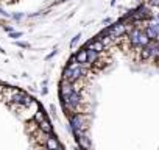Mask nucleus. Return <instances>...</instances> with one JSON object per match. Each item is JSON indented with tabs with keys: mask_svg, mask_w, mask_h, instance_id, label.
<instances>
[{
	"mask_svg": "<svg viewBox=\"0 0 159 150\" xmlns=\"http://www.w3.org/2000/svg\"><path fill=\"white\" fill-rule=\"evenodd\" d=\"M73 91H75L73 83H69L66 80H61V85H59V96H61V99H67Z\"/></svg>",
	"mask_w": 159,
	"mask_h": 150,
	"instance_id": "1",
	"label": "nucleus"
},
{
	"mask_svg": "<svg viewBox=\"0 0 159 150\" xmlns=\"http://www.w3.org/2000/svg\"><path fill=\"white\" fill-rule=\"evenodd\" d=\"M86 49L95 50V52H98V53H103V52H105V45L102 44V41H100V39L89 41V42H88V45H86Z\"/></svg>",
	"mask_w": 159,
	"mask_h": 150,
	"instance_id": "2",
	"label": "nucleus"
},
{
	"mask_svg": "<svg viewBox=\"0 0 159 150\" xmlns=\"http://www.w3.org/2000/svg\"><path fill=\"white\" fill-rule=\"evenodd\" d=\"M70 125H72V130H84V124H83L81 119H80V116H72L70 117Z\"/></svg>",
	"mask_w": 159,
	"mask_h": 150,
	"instance_id": "3",
	"label": "nucleus"
},
{
	"mask_svg": "<svg viewBox=\"0 0 159 150\" xmlns=\"http://www.w3.org/2000/svg\"><path fill=\"white\" fill-rule=\"evenodd\" d=\"M45 145H47V150H56L58 147H61L59 142H58V139L55 136H50V134H48V138L45 141Z\"/></svg>",
	"mask_w": 159,
	"mask_h": 150,
	"instance_id": "4",
	"label": "nucleus"
},
{
	"mask_svg": "<svg viewBox=\"0 0 159 150\" xmlns=\"http://www.w3.org/2000/svg\"><path fill=\"white\" fill-rule=\"evenodd\" d=\"M78 63H81V64H84V63H88V50L86 49H81V50H78L76 53H75V56H73Z\"/></svg>",
	"mask_w": 159,
	"mask_h": 150,
	"instance_id": "5",
	"label": "nucleus"
},
{
	"mask_svg": "<svg viewBox=\"0 0 159 150\" xmlns=\"http://www.w3.org/2000/svg\"><path fill=\"white\" fill-rule=\"evenodd\" d=\"M88 50V63L92 66V64H95L97 61H98V58H100V53L98 52H95V50H91V49H86Z\"/></svg>",
	"mask_w": 159,
	"mask_h": 150,
	"instance_id": "6",
	"label": "nucleus"
},
{
	"mask_svg": "<svg viewBox=\"0 0 159 150\" xmlns=\"http://www.w3.org/2000/svg\"><path fill=\"white\" fill-rule=\"evenodd\" d=\"M76 139H78V144H80V147H81L83 150H89V148H91V141H89V138L81 136V138H76Z\"/></svg>",
	"mask_w": 159,
	"mask_h": 150,
	"instance_id": "7",
	"label": "nucleus"
},
{
	"mask_svg": "<svg viewBox=\"0 0 159 150\" xmlns=\"http://www.w3.org/2000/svg\"><path fill=\"white\" fill-rule=\"evenodd\" d=\"M140 58H142V59H150V58H151V52H150V47H148V45L142 47V52H140Z\"/></svg>",
	"mask_w": 159,
	"mask_h": 150,
	"instance_id": "8",
	"label": "nucleus"
},
{
	"mask_svg": "<svg viewBox=\"0 0 159 150\" xmlns=\"http://www.w3.org/2000/svg\"><path fill=\"white\" fill-rule=\"evenodd\" d=\"M147 7H159V0H147Z\"/></svg>",
	"mask_w": 159,
	"mask_h": 150,
	"instance_id": "9",
	"label": "nucleus"
},
{
	"mask_svg": "<svg viewBox=\"0 0 159 150\" xmlns=\"http://www.w3.org/2000/svg\"><path fill=\"white\" fill-rule=\"evenodd\" d=\"M80 38H81V35H76V36H75V38H73V41H72V44H70V45H72V47H73V45H75V44H76V42H78V39H80Z\"/></svg>",
	"mask_w": 159,
	"mask_h": 150,
	"instance_id": "10",
	"label": "nucleus"
},
{
	"mask_svg": "<svg viewBox=\"0 0 159 150\" xmlns=\"http://www.w3.org/2000/svg\"><path fill=\"white\" fill-rule=\"evenodd\" d=\"M20 35H22V33H13L11 36H13V38H17V36H20Z\"/></svg>",
	"mask_w": 159,
	"mask_h": 150,
	"instance_id": "11",
	"label": "nucleus"
},
{
	"mask_svg": "<svg viewBox=\"0 0 159 150\" xmlns=\"http://www.w3.org/2000/svg\"><path fill=\"white\" fill-rule=\"evenodd\" d=\"M56 150H64V148H62V147H58V148H56Z\"/></svg>",
	"mask_w": 159,
	"mask_h": 150,
	"instance_id": "12",
	"label": "nucleus"
}]
</instances>
